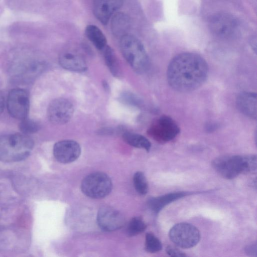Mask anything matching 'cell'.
Instances as JSON below:
<instances>
[{"mask_svg":"<svg viewBox=\"0 0 257 257\" xmlns=\"http://www.w3.org/2000/svg\"><path fill=\"white\" fill-rule=\"evenodd\" d=\"M130 21L128 17L122 13L114 15L111 21V29L113 34L120 38L126 34L128 29Z\"/></svg>","mask_w":257,"mask_h":257,"instance_id":"d6986e66","label":"cell"},{"mask_svg":"<svg viewBox=\"0 0 257 257\" xmlns=\"http://www.w3.org/2000/svg\"><path fill=\"white\" fill-rule=\"evenodd\" d=\"M29 106V96L25 90L17 88L10 91L7 99V107L12 117L20 120L26 118Z\"/></svg>","mask_w":257,"mask_h":257,"instance_id":"9c48e42d","label":"cell"},{"mask_svg":"<svg viewBox=\"0 0 257 257\" xmlns=\"http://www.w3.org/2000/svg\"><path fill=\"white\" fill-rule=\"evenodd\" d=\"M119 45L124 58L136 72L142 74L147 71L150 65L149 57L137 38L125 34L120 38Z\"/></svg>","mask_w":257,"mask_h":257,"instance_id":"277c9868","label":"cell"},{"mask_svg":"<svg viewBox=\"0 0 257 257\" xmlns=\"http://www.w3.org/2000/svg\"><path fill=\"white\" fill-rule=\"evenodd\" d=\"M104 58L111 74L115 77H119L121 75L119 63L113 50L109 46H106L104 48Z\"/></svg>","mask_w":257,"mask_h":257,"instance_id":"44dd1931","label":"cell"},{"mask_svg":"<svg viewBox=\"0 0 257 257\" xmlns=\"http://www.w3.org/2000/svg\"><path fill=\"white\" fill-rule=\"evenodd\" d=\"M81 148L73 140H63L57 142L53 147L55 159L61 163H69L75 161L80 156Z\"/></svg>","mask_w":257,"mask_h":257,"instance_id":"4fadbf2b","label":"cell"},{"mask_svg":"<svg viewBox=\"0 0 257 257\" xmlns=\"http://www.w3.org/2000/svg\"><path fill=\"white\" fill-rule=\"evenodd\" d=\"M34 143L32 138L23 133L0 137V161L14 162L23 160L31 154Z\"/></svg>","mask_w":257,"mask_h":257,"instance_id":"3957f363","label":"cell"},{"mask_svg":"<svg viewBox=\"0 0 257 257\" xmlns=\"http://www.w3.org/2000/svg\"><path fill=\"white\" fill-rule=\"evenodd\" d=\"M123 140L128 145L149 151L151 144L144 136L132 132H125L122 135Z\"/></svg>","mask_w":257,"mask_h":257,"instance_id":"ffe728a7","label":"cell"},{"mask_svg":"<svg viewBox=\"0 0 257 257\" xmlns=\"http://www.w3.org/2000/svg\"><path fill=\"white\" fill-rule=\"evenodd\" d=\"M180 131L179 126L173 118L163 115L152 123L148 130V134L156 141L166 143L175 138Z\"/></svg>","mask_w":257,"mask_h":257,"instance_id":"52a82bcc","label":"cell"},{"mask_svg":"<svg viewBox=\"0 0 257 257\" xmlns=\"http://www.w3.org/2000/svg\"><path fill=\"white\" fill-rule=\"evenodd\" d=\"M145 249L150 252H157L162 249V244L154 234L149 232L146 235Z\"/></svg>","mask_w":257,"mask_h":257,"instance_id":"603a6c76","label":"cell"},{"mask_svg":"<svg viewBox=\"0 0 257 257\" xmlns=\"http://www.w3.org/2000/svg\"><path fill=\"white\" fill-rule=\"evenodd\" d=\"M123 0H94L93 13L102 24L108 23L113 13L122 5Z\"/></svg>","mask_w":257,"mask_h":257,"instance_id":"5bb4252c","label":"cell"},{"mask_svg":"<svg viewBox=\"0 0 257 257\" xmlns=\"http://www.w3.org/2000/svg\"><path fill=\"white\" fill-rule=\"evenodd\" d=\"M190 194L187 192H177L153 197L149 200L148 206L152 211L158 213L168 204Z\"/></svg>","mask_w":257,"mask_h":257,"instance_id":"e0dca14e","label":"cell"},{"mask_svg":"<svg viewBox=\"0 0 257 257\" xmlns=\"http://www.w3.org/2000/svg\"><path fill=\"white\" fill-rule=\"evenodd\" d=\"M211 32L222 38H230L234 36L238 30V23L232 16L224 13L215 14L208 21Z\"/></svg>","mask_w":257,"mask_h":257,"instance_id":"ba28073f","label":"cell"},{"mask_svg":"<svg viewBox=\"0 0 257 257\" xmlns=\"http://www.w3.org/2000/svg\"><path fill=\"white\" fill-rule=\"evenodd\" d=\"M167 253L171 256H185L186 254L181 250L174 246L168 245L166 247Z\"/></svg>","mask_w":257,"mask_h":257,"instance_id":"484cf974","label":"cell"},{"mask_svg":"<svg viewBox=\"0 0 257 257\" xmlns=\"http://www.w3.org/2000/svg\"><path fill=\"white\" fill-rule=\"evenodd\" d=\"M256 93L241 92L237 95L236 99L237 108L244 115L256 119Z\"/></svg>","mask_w":257,"mask_h":257,"instance_id":"2e32d148","label":"cell"},{"mask_svg":"<svg viewBox=\"0 0 257 257\" xmlns=\"http://www.w3.org/2000/svg\"><path fill=\"white\" fill-rule=\"evenodd\" d=\"M88 39L98 50L104 49L106 46V39L102 32L97 26L88 25L85 30Z\"/></svg>","mask_w":257,"mask_h":257,"instance_id":"ac0fdd59","label":"cell"},{"mask_svg":"<svg viewBox=\"0 0 257 257\" xmlns=\"http://www.w3.org/2000/svg\"><path fill=\"white\" fill-rule=\"evenodd\" d=\"M46 67L44 62L38 60L22 61L12 68L14 79L22 82H28L39 75Z\"/></svg>","mask_w":257,"mask_h":257,"instance_id":"8fae6325","label":"cell"},{"mask_svg":"<svg viewBox=\"0 0 257 257\" xmlns=\"http://www.w3.org/2000/svg\"><path fill=\"white\" fill-rule=\"evenodd\" d=\"M5 107V99L3 94L0 93V114L3 112Z\"/></svg>","mask_w":257,"mask_h":257,"instance_id":"83f0119b","label":"cell"},{"mask_svg":"<svg viewBox=\"0 0 257 257\" xmlns=\"http://www.w3.org/2000/svg\"><path fill=\"white\" fill-rule=\"evenodd\" d=\"M97 221L103 230L112 231L120 228L124 224L123 215L118 211L110 207H102L98 211Z\"/></svg>","mask_w":257,"mask_h":257,"instance_id":"7c38bea8","label":"cell"},{"mask_svg":"<svg viewBox=\"0 0 257 257\" xmlns=\"http://www.w3.org/2000/svg\"><path fill=\"white\" fill-rule=\"evenodd\" d=\"M74 111V106L71 101L63 98H57L49 104L47 116L52 123L61 125L71 119Z\"/></svg>","mask_w":257,"mask_h":257,"instance_id":"30bf717a","label":"cell"},{"mask_svg":"<svg viewBox=\"0 0 257 257\" xmlns=\"http://www.w3.org/2000/svg\"><path fill=\"white\" fill-rule=\"evenodd\" d=\"M136 191L141 195H145L148 191V185L144 174L142 172H136L133 178Z\"/></svg>","mask_w":257,"mask_h":257,"instance_id":"7402d4cb","label":"cell"},{"mask_svg":"<svg viewBox=\"0 0 257 257\" xmlns=\"http://www.w3.org/2000/svg\"><path fill=\"white\" fill-rule=\"evenodd\" d=\"M244 250L248 255L250 256H256L257 247L255 243L246 246Z\"/></svg>","mask_w":257,"mask_h":257,"instance_id":"4316f807","label":"cell"},{"mask_svg":"<svg viewBox=\"0 0 257 257\" xmlns=\"http://www.w3.org/2000/svg\"><path fill=\"white\" fill-rule=\"evenodd\" d=\"M19 129L22 133L25 135L34 134L40 130L39 124L34 120L27 117L21 120Z\"/></svg>","mask_w":257,"mask_h":257,"instance_id":"d4e9b609","label":"cell"},{"mask_svg":"<svg viewBox=\"0 0 257 257\" xmlns=\"http://www.w3.org/2000/svg\"><path fill=\"white\" fill-rule=\"evenodd\" d=\"M212 165L221 176L231 180L240 174L256 172V157L254 155L222 156L215 159Z\"/></svg>","mask_w":257,"mask_h":257,"instance_id":"7a4b0ae2","label":"cell"},{"mask_svg":"<svg viewBox=\"0 0 257 257\" xmlns=\"http://www.w3.org/2000/svg\"><path fill=\"white\" fill-rule=\"evenodd\" d=\"M112 182L106 174L101 172L90 174L82 181L81 190L86 196L95 199L102 198L111 192Z\"/></svg>","mask_w":257,"mask_h":257,"instance_id":"5b68a950","label":"cell"},{"mask_svg":"<svg viewBox=\"0 0 257 257\" xmlns=\"http://www.w3.org/2000/svg\"><path fill=\"white\" fill-rule=\"evenodd\" d=\"M62 67L69 71L82 72L87 70L86 62L82 56L73 51H65L59 57Z\"/></svg>","mask_w":257,"mask_h":257,"instance_id":"9a60e30c","label":"cell"},{"mask_svg":"<svg viewBox=\"0 0 257 257\" xmlns=\"http://www.w3.org/2000/svg\"><path fill=\"white\" fill-rule=\"evenodd\" d=\"M146 228V225L140 217L133 218L129 222L127 226V233L130 236H135L143 232Z\"/></svg>","mask_w":257,"mask_h":257,"instance_id":"cb8c5ba5","label":"cell"},{"mask_svg":"<svg viewBox=\"0 0 257 257\" xmlns=\"http://www.w3.org/2000/svg\"><path fill=\"white\" fill-rule=\"evenodd\" d=\"M169 236L177 246L183 248H190L195 246L200 238V232L193 225L188 223L175 224L170 230Z\"/></svg>","mask_w":257,"mask_h":257,"instance_id":"8992f818","label":"cell"},{"mask_svg":"<svg viewBox=\"0 0 257 257\" xmlns=\"http://www.w3.org/2000/svg\"><path fill=\"white\" fill-rule=\"evenodd\" d=\"M208 73V65L203 58L195 53H183L170 61L167 78L173 89L188 92L200 87L206 81Z\"/></svg>","mask_w":257,"mask_h":257,"instance_id":"6da1fadb","label":"cell"}]
</instances>
